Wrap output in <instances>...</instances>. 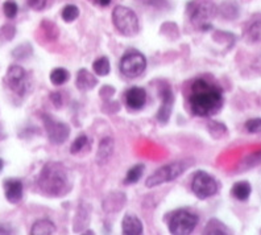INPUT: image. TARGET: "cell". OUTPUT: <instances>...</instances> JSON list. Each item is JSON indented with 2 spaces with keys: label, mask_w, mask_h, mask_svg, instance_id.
I'll use <instances>...</instances> for the list:
<instances>
[{
  "label": "cell",
  "mask_w": 261,
  "mask_h": 235,
  "mask_svg": "<svg viewBox=\"0 0 261 235\" xmlns=\"http://www.w3.org/2000/svg\"><path fill=\"white\" fill-rule=\"evenodd\" d=\"M120 72L128 78L140 77L147 67V58L137 51H128L120 60Z\"/></svg>",
  "instance_id": "cell-7"
},
{
  "label": "cell",
  "mask_w": 261,
  "mask_h": 235,
  "mask_svg": "<svg viewBox=\"0 0 261 235\" xmlns=\"http://www.w3.org/2000/svg\"><path fill=\"white\" fill-rule=\"evenodd\" d=\"M40 191L49 197H61L69 191V176L61 162L50 161L45 164L37 178Z\"/></svg>",
  "instance_id": "cell-2"
},
{
  "label": "cell",
  "mask_w": 261,
  "mask_h": 235,
  "mask_svg": "<svg viewBox=\"0 0 261 235\" xmlns=\"http://www.w3.org/2000/svg\"><path fill=\"white\" fill-rule=\"evenodd\" d=\"M125 103L130 110H141L147 103V91L141 87H130L125 92Z\"/></svg>",
  "instance_id": "cell-12"
},
{
  "label": "cell",
  "mask_w": 261,
  "mask_h": 235,
  "mask_svg": "<svg viewBox=\"0 0 261 235\" xmlns=\"http://www.w3.org/2000/svg\"><path fill=\"white\" fill-rule=\"evenodd\" d=\"M261 164V150L256 151L253 153H249L248 156H245L244 159L240 162V167H242L243 171L245 169H251L253 167H257Z\"/></svg>",
  "instance_id": "cell-21"
},
{
  "label": "cell",
  "mask_w": 261,
  "mask_h": 235,
  "mask_svg": "<svg viewBox=\"0 0 261 235\" xmlns=\"http://www.w3.org/2000/svg\"><path fill=\"white\" fill-rule=\"evenodd\" d=\"M0 234H8V231H7V230H4L3 227H0Z\"/></svg>",
  "instance_id": "cell-34"
},
{
  "label": "cell",
  "mask_w": 261,
  "mask_h": 235,
  "mask_svg": "<svg viewBox=\"0 0 261 235\" xmlns=\"http://www.w3.org/2000/svg\"><path fill=\"white\" fill-rule=\"evenodd\" d=\"M198 225V217L188 210H178L173 213L169 221V231L175 235H188L194 231Z\"/></svg>",
  "instance_id": "cell-6"
},
{
  "label": "cell",
  "mask_w": 261,
  "mask_h": 235,
  "mask_svg": "<svg viewBox=\"0 0 261 235\" xmlns=\"http://www.w3.org/2000/svg\"><path fill=\"white\" fill-rule=\"evenodd\" d=\"M244 40L248 44L261 42V17L255 19L244 31Z\"/></svg>",
  "instance_id": "cell-17"
},
{
  "label": "cell",
  "mask_w": 261,
  "mask_h": 235,
  "mask_svg": "<svg viewBox=\"0 0 261 235\" xmlns=\"http://www.w3.org/2000/svg\"><path fill=\"white\" fill-rule=\"evenodd\" d=\"M28 6L36 11H41L46 4V0H27Z\"/></svg>",
  "instance_id": "cell-30"
},
{
  "label": "cell",
  "mask_w": 261,
  "mask_h": 235,
  "mask_svg": "<svg viewBox=\"0 0 261 235\" xmlns=\"http://www.w3.org/2000/svg\"><path fill=\"white\" fill-rule=\"evenodd\" d=\"M223 90L217 83L199 78L193 82L189 96V106L195 116H213L223 107Z\"/></svg>",
  "instance_id": "cell-1"
},
{
  "label": "cell",
  "mask_w": 261,
  "mask_h": 235,
  "mask_svg": "<svg viewBox=\"0 0 261 235\" xmlns=\"http://www.w3.org/2000/svg\"><path fill=\"white\" fill-rule=\"evenodd\" d=\"M207 128H208V132L213 135V137L218 139V137H223L224 135H227V127L223 123H219V122H210L207 124Z\"/></svg>",
  "instance_id": "cell-24"
},
{
  "label": "cell",
  "mask_w": 261,
  "mask_h": 235,
  "mask_svg": "<svg viewBox=\"0 0 261 235\" xmlns=\"http://www.w3.org/2000/svg\"><path fill=\"white\" fill-rule=\"evenodd\" d=\"M4 194L11 203H17L22 198V182L20 180H6L4 181Z\"/></svg>",
  "instance_id": "cell-14"
},
{
  "label": "cell",
  "mask_w": 261,
  "mask_h": 235,
  "mask_svg": "<svg viewBox=\"0 0 261 235\" xmlns=\"http://www.w3.org/2000/svg\"><path fill=\"white\" fill-rule=\"evenodd\" d=\"M112 21L119 32L128 37L136 36L139 32V19L136 13L128 7H115V10L112 11Z\"/></svg>",
  "instance_id": "cell-5"
},
{
  "label": "cell",
  "mask_w": 261,
  "mask_h": 235,
  "mask_svg": "<svg viewBox=\"0 0 261 235\" xmlns=\"http://www.w3.org/2000/svg\"><path fill=\"white\" fill-rule=\"evenodd\" d=\"M143 172H144L143 164H137V166L132 167V168L127 172V176H125V184H136V182L141 178V176H143Z\"/></svg>",
  "instance_id": "cell-23"
},
{
  "label": "cell",
  "mask_w": 261,
  "mask_h": 235,
  "mask_svg": "<svg viewBox=\"0 0 261 235\" xmlns=\"http://www.w3.org/2000/svg\"><path fill=\"white\" fill-rule=\"evenodd\" d=\"M98 83V80L87 69H81L76 74V87L82 91H89L94 89Z\"/></svg>",
  "instance_id": "cell-16"
},
{
  "label": "cell",
  "mask_w": 261,
  "mask_h": 235,
  "mask_svg": "<svg viewBox=\"0 0 261 235\" xmlns=\"http://www.w3.org/2000/svg\"><path fill=\"white\" fill-rule=\"evenodd\" d=\"M69 80V72L64 67H57L50 73V81L53 85L61 86Z\"/></svg>",
  "instance_id": "cell-22"
},
{
  "label": "cell",
  "mask_w": 261,
  "mask_h": 235,
  "mask_svg": "<svg viewBox=\"0 0 261 235\" xmlns=\"http://www.w3.org/2000/svg\"><path fill=\"white\" fill-rule=\"evenodd\" d=\"M56 231V225L49 219H40L33 223L31 234L32 235H50Z\"/></svg>",
  "instance_id": "cell-18"
},
{
  "label": "cell",
  "mask_w": 261,
  "mask_h": 235,
  "mask_svg": "<svg viewBox=\"0 0 261 235\" xmlns=\"http://www.w3.org/2000/svg\"><path fill=\"white\" fill-rule=\"evenodd\" d=\"M6 82L13 92H16L17 96L22 97L25 94L27 87H28L25 69L19 66V65H12L7 72Z\"/></svg>",
  "instance_id": "cell-10"
},
{
  "label": "cell",
  "mask_w": 261,
  "mask_h": 235,
  "mask_svg": "<svg viewBox=\"0 0 261 235\" xmlns=\"http://www.w3.org/2000/svg\"><path fill=\"white\" fill-rule=\"evenodd\" d=\"M204 234H229V230L224 223H222L218 219H211L206 225Z\"/></svg>",
  "instance_id": "cell-20"
},
{
  "label": "cell",
  "mask_w": 261,
  "mask_h": 235,
  "mask_svg": "<svg viewBox=\"0 0 261 235\" xmlns=\"http://www.w3.org/2000/svg\"><path fill=\"white\" fill-rule=\"evenodd\" d=\"M160 96L163 98V103H161V107L157 112V121L161 122V123H166L170 119V115H172L174 94H173L172 89L168 85H164L160 89Z\"/></svg>",
  "instance_id": "cell-11"
},
{
  "label": "cell",
  "mask_w": 261,
  "mask_h": 235,
  "mask_svg": "<svg viewBox=\"0 0 261 235\" xmlns=\"http://www.w3.org/2000/svg\"><path fill=\"white\" fill-rule=\"evenodd\" d=\"M78 16H80V10H78V7L74 6V4H69V6H66L64 10H62V19L66 22L74 21Z\"/></svg>",
  "instance_id": "cell-26"
},
{
  "label": "cell",
  "mask_w": 261,
  "mask_h": 235,
  "mask_svg": "<svg viewBox=\"0 0 261 235\" xmlns=\"http://www.w3.org/2000/svg\"><path fill=\"white\" fill-rule=\"evenodd\" d=\"M193 166V160H181V161L170 162L168 166H164L157 169L154 173L149 176L145 181L147 187L159 186L165 182H170L175 178H178L182 173H185L189 167Z\"/></svg>",
  "instance_id": "cell-3"
},
{
  "label": "cell",
  "mask_w": 261,
  "mask_h": 235,
  "mask_svg": "<svg viewBox=\"0 0 261 235\" xmlns=\"http://www.w3.org/2000/svg\"><path fill=\"white\" fill-rule=\"evenodd\" d=\"M86 144H87L86 135H80V136H76V139L74 140L73 144H71L70 147V152L73 153V155L81 152V151L83 150V147H86Z\"/></svg>",
  "instance_id": "cell-28"
},
{
  "label": "cell",
  "mask_w": 261,
  "mask_h": 235,
  "mask_svg": "<svg viewBox=\"0 0 261 235\" xmlns=\"http://www.w3.org/2000/svg\"><path fill=\"white\" fill-rule=\"evenodd\" d=\"M17 4L13 2V0H7L6 3L3 6V11H4V15H6L8 19H13V17L17 15Z\"/></svg>",
  "instance_id": "cell-29"
},
{
  "label": "cell",
  "mask_w": 261,
  "mask_h": 235,
  "mask_svg": "<svg viewBox=\"0 0 261 235\" xmlns=\"http://www.w3.org/2000/svg\"><path fill=\"white\" fill-rule=\"evenodd\" d=\"M215 13H217V7L210 2L195 0L188 4V15L191 22L203 31L211 28L210 20L215 16Z\"/></svg>",
  "instance_id": "cell-4"
},
{
  "label": "cell",
  "mask_w": 261,
  "mask_h": 235,
  "mask_svg": "<svg viewBox=\"0 0 261 235\" xmlns=\"http://www.w3.org/2000/svg\"><path fill=\"white\" fill-rule=\"evenodd\" d=\"M93 69L98 76H107L110 73V61L107 57H100L94 62Z\"/></svg>",
  "instance_id": "cell-25"
},
{
  "label": "cell",
  "mask_w": 261,
  "mask_h": 235,
  "mask_svg": "<svg viewBox=\"0 0 261 235\" xmlns=\"http://www.w3.org/2000/svg\"><path fill=\"white\" fill-rule=\"evenodd\" d=\"M252 193V186L248 181H239L232 186V196L239 201H247Z\"/></svg>",
  "instance_id": "cell-19"
},
{
  "label": "cell",
  "mask_w": 261,
  "mask_h": 235,
  "mask_svg": "<svg viewBox=\"0 0 261 235\" xmlns=\"http://www.w3.org/2000/svg\"><path fill=\"white\" fill-rule=\"evenodd\" d=\"M245 130L249 134H261V118H253L245 122Z\"/></svg>",
  "instance_id": "cell-27"
},
{
  "label": "cell",
  "mask_w": 261,
  "mask_h": 235,
  "mask_svg": "<svg viewBox=\"0 0 261 235\" xmlns=\"http://www.w3.org/2000/svg\"><path fill=\"white\" fill-rule=\"evenodd\" d=\"M114 139L112 137H105L100 140L99 143L98 151H96V164L99 167L106 166L111 159L112 153H114Z\"/></svg>",
  "instance_id": "cell-13"
},
{
  "label": "cell",
  "mask_w": 261,
  "mask_h": 235,
  "mask_svg": "<svg viewBox=\"0 0 261 235\" xmlns=\"http://www.w3.org/2000/svg\"><path fill=\"white\" fill-rule=\"evenodd\" d=\"M121 230L124 235H140L143 234L144 227L141 221L136 216L127 214L121 222Z\"/></svg>",
  "instance_id": "cell-15"
},
{
  "label": "cell",
  "mask_w": 261,
  "mask_h": 235,
  "mask_svg": "<svg viewBox=\"0 0 261 235\" xmlns=\"http://www.w3.org/2000/svg\"><path fill=\"white\" fill-rule=\"evenodd\" d=\"M51 102H53V105H55L56 108H60L62 106V98H61L60 92H53L50 96Z\"/></svg>",
  "instance_id": "cell-31"
},
{
  "label": "cell",
  "mask_w": 261,
  "mask_h": 235,
  "mask_svg": "<svg viewBox=\"0 0 261 235\" xmlns=\"http://www.w3.org/2000/svg\"><path fill=\"white\" fill-rule=\"evenodd\" d=\"M42 121H44L45 130H46V134L51 143L62 144L66 142L70 135V128L67 124L55 121L49 115H42Z\"/></svg>",
  "instance_id": "cell-9"
},
{
  "label": "cell",
  "mask_w": 261,
  "mask_h": 235,
  "mask_svg": "<svg viewBox=\"0 0 261 235\" xmlns=\"http://www.w3.org/2000/svg\"><path fill=\"white\" fill-rule=\"evenodd\" d=\"M96 4H99V6L102 7H107L110 3H111V0H94Z\"/></svg>",
  "instance_id": "cell-32"
},
{
  "label": "cell",
  "mask_w": 261,
  "mask_h": 235,
  "mask_svg": "<svg viewBox=\"0 0 261 235\" xmlns=\"http://www.w3.org/2000/svg\"><path fill=\"white\" fill-rule=\"evenodd\" d=\"M3 167H4V162H3V160L0 159V172L3 171Z\"/></svg>",
  "instance_id": "cell-33"
},
{
  "label": "cell",
  "mask_w": 261,
  "mask_h": 235,
  "mask_svg": "<svg viewBox=\"0 0 261 235\" xmlns=\"http://www.w3.org/2000/svg\"><path fill=\"white\" fill-rule=\"evenodd\" d=\"M193 193L201 200L213 197L218 193V182L211 175L204 171H197L191 182Z\"/></svg>",
  "instance_id": "cell-8"
}]
</instances>
